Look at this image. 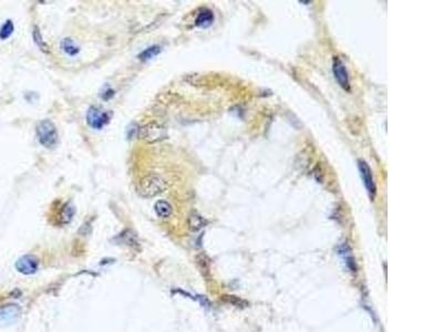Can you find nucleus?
Here are the masks:
<instances>
[{"instance_id": "1", "label": "nucleus", "mask_w": 443, "mask_h": 332, "mask_svg": "<svg viewBox=\"0 0 443 332\" xmlns=\"http://www.w3.org/2000/svg\"><path fill=\"white\" fill-rule=\"evenodd\" d=\"M168 187V184L163 177L157 174H150L145 176L139 184L138 193L142 197L150 198L164 192Z\"/></svg>"}, {"instance_id": "2", "label": "nucleus", "mask_w": 443, "mask_h": 332, "mask_svg": "<svg viewBox=\"0 0 443 332\" xmlns=\"http://www.w3.org/2000/svg\"><path fill=\"white\" fill-rule=\"evenodd\" d=\"M35 132H37L39 143L46 149H52L57 145L59 139L57 128L50 120L40 121L35 128Z\"/></svg>"}, {"instance_id": "3", "label": "nucleus", "mask_w": 443, "mask_h": 332, "mask_svg": "<svg viewBox=\"0 0 443 332\" xmlns=\"http://www.w3.org/2000/svg\"><path fill=\"white\" fill-rule=\"evenodd\" d=\"M139 139L145 143H156L168 138V133L165 128L157 123H149L140 128L138 133Z\"/></svg>"}, {"instance_id": "4", "label": "nucleus", "mask_w": 443, "mask_h": 332, "mask_svg": "<svg viewBox=\"0 0 443 332\" xmlns=\"http://www.w3.org/2000/svg\"><path fill=\"white\" fill-rule=\"evenodd\" d=\"M358 170L360 177H361L363 183L365 185L366 191H367L369 197L371 200H374L376 193H377V186L374 179V174H372V170L370 169L369 164L364 161V159H358Z\"/></svg>"}, {"instance_id": "5", "label": "nucleus", "mask_w": 443, "mask_h": 332, "mask_svg": "<svg viewBox=\"0 0 443 332\" xmlns=\"http://www.w3.org/2000/svg\"><path fill=\"white\" fill-rule=\"evenodd\" d=\"M333 73L336 81L338 82V85L344 89L345 91H350V79L349 73L345 66V63L342 62L338 57L334 58L333 61Z\"/></svg>"}, {"instance_id": "6", "label": "nucleus", "mask_w": 443, "mask_h": 332, "mask_svg": "<svg viewBox=\"0 0 443 332\" xmlns=\"http://www.w3.org/2000/svg\"><path fill=\"white\" fill-rule=\"evenodd\" d=\"M87 122L92 129L101 130L106 123L109 122V115L105 112L99 110L98 108L91 106L88 110L87 113Z\"/></svg>"}, {"instance_id": "7", "label": "nucleus", "mask_w": 443, "mask_h": 332, "mask_svg": "<svg viewBox=\"0 0 443 332\" xmlns=\"http://www.w3.org/2000/svg\"><path fill=\"white\" fill-rule=\"evenodd\" d=\"M16 268L21 274H33L38 269V259L32 255H26V256H22L17 260Z\"/></svg>"}, {"instance_id": "8", "label": "nucleus", "mask_w": 443, "mask_h": 332, "mask_svg": "<svg viewBox=\"0 0 443 332\" xmlns=\"http://www.w3.org/2000/svg\"><path fill=\"white\" fill-rule=\"evenodd\" d=\"M19 308L16 305H8L0 308V323H10L19 316Z\"/></svg>"}, {"instance_id": "9", "label": "nucleus", "mask_w": 443, "mask_h": 332, "mask_svg": "<svg viewBox=\"0 0 443 332\" xmlns=\"http://www.w3.org/2000/svg\"><path fill=\"white\" fill-rule=\"evenodd\" d=\"M214 14L210 9H202L195 19V25L199 28H209L214 22Z\"/></svg>"}, {"instance_id": "10", "label": "nucleus", "mask_w": 443, "mask_h": 332, "mask_svg": "<svg viewBox=\"0 0 443 332\" xmlns=\"http://www.w3.org/2000/svg\"><path fill=\"white\" fill-rule=\"evenodd\" d=\"M154 210L161 218H168L172 214V206L167 200H157L154 205Z\"/></svg>"}, {"instance_id": "11", "label": "nucleus", "mask_w": 443, "mask_h": 332, "mask_svg": "<svg viewBox=\"0 0 443 332\" xmlns=\"http://www.w3.org/2000/svg\"><path fill=\"white\" fill-rule=\"evenodd\" d=\"M74 213H75L74 206L71 203H67L61 209L60 214H59V221H60L61 224H69L71 221H72Z\"/></svg>"}, {"instance_id": "12", "label": "nucleus", "mask_w": 443, "mask_h": 332, "mask_svg": "<svg viewBox=\"0 0 443 332\" xmlns=\"http://www.w3.org/2000/svg\"><path fill=\"white\" fill-rule=\"evenodd\" d=\"M61 48L64 51V53H67L68 56H71V57L76 56L79 53V51H80L79 47L76 46L74 44V41L72 39H70V38H66V39L62 40Z\"/></svg>"}, {"instance_id": "13", "label": "nucleus", "mask_w": 443, "mask_h": 332, "mask_svg": "<svg viewBox=\"0 0 443 332\" xmlns=\"http://www.w3.org/2000/svg\"><path fill=\"white\" fill-rule=\"evenodd\" d=\"M206 224H208V222L198 214H192L190 217H188V227H190V229L194 230V232L203 228Z\"/></svg>"}, {"instance_id": "14", "label": "nucleus", "mask_w": 443, "mask_h": 332, "mask_svg": "<svg viewBox=\"0 0 443 332\" xmlns=\"http://www.w3.org/2000/svg\"><path fill=\"white\" fill-rule=\"evenodd\" d=\"M159 52H161V48H159L158 46H153V47H150V48L145 49L144 51H142L139 55V59L142 61L151 60V59L156 57Z\"/></svg>"}, {"instance_id": "15", "label": "nucleus", "mask_w": 443, "mask_h": 332, "mask_svg": "<svg viewBox=\"0 0 443 332\" xmlns=\"http://www.w3.org/2000/svg\"><path fill=\"white\" fill-rule=\"evenodd\" d=\"M340 254L344 255V258L347 263L348 268H349L351 271H356V265H354V259L352 257V255L349 251V248H348L347 245H344L340 249Z\"/></svg>"}, {"instance_id": "16", "label": "nucleus", "mask_w": 443, "mask_h": 332, "mask_svg": "<svg viewBox=\"0 0 443 332\" xmlns=\"http://www.w3.org/2000/svg\"><path fill=\"white\" fill-rule=\"evenodd\" d=\"M33 40H34L35 45H37L39 48L43 50L44 52H48L49 51L48 50V46H47V44L44 41L43 35H41L38 27H34V29H33Z\"/></svg>"}, {"instance_id": "17", "label": "nucleus", "mask_w": 443, "mask_h": 332, "mask_svg": "<svg viewBox=\"0 0 443 332\" xmlns=\"http://www.w3.org/2000/svg\"><path fill=\"white\" fill-rule=\"evenodd\" d=\"M14 32V23L11 20L6 21L5 25L0 29V39H8Z\"/></svg>"}]
</instances>
